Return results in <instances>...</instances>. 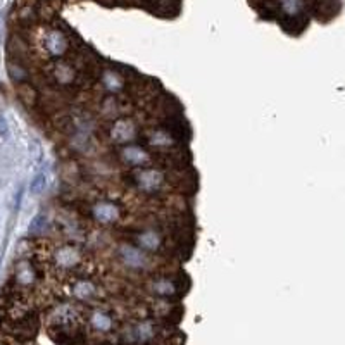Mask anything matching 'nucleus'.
I'll return each instance as SVG.
<instances>
[{"label":"nucleus","instance_id":"f257e3e1","mask_svg":"<svg viewBox=\"0 0 345 345\" xmlns=\"http://www.w3.org/2000/svg\"><path fill=\"white\" fill-rule=\"evenodd\" d=\"M126 179L130 181V185L135 188L136 192L144 193V195H159L164 190H168L169 181L168 174L163 169L147 166V168H138V169H130V173L126 174Z\"/></svg>","mask_w":345,"mask_h":345},{"label":"nucleus","instance_id":"f03ea898","mask_svg":"<svg viewBox=\"0 0 345 345\" xmlns=\"http://www.w3.org/2000/svg\"><path fill=\"white\" fill-rule=\"evenodd\" d=\"M117 262L123 268L133 273H149L155 268L154 259L145 250L136 247L135 243H119L114 249Z\"/></svg>","mask_w":345,"mask_h":345},{"label":"nucleus","instance_id":"7ed1b4c3","mask_svg":"<svg viewBox=\"0 0 345 345\" xmlns=\"http://www.w3.org/2000/svg\"><path fill=\"white\" fill-rule=\"evenodd\" d=\"M40 49L44 50V54L49 59L59 60L64 59V55L68 54L71 49V40L68 33L60 28L50 26L44 28L40 31Z\"/></svg>","mask_w":345,"mask_h":345},{"label":"nucleus","instance_id":"20e7f679","mask_svg":"<svg viewBox=\"0 0 345 345\" xmlns=\"http://www.w3.org/2000/svg\"><path fill=\"white\" fill-rule=\"evenodd\" d=\"M50 261L55 269H59V271L63 273H71L83 266L85 256H83V250L79 249L78 245L60 243L52 250Z\"/></svg>","mask_w":345,"mask_h":345},{"label":"nucleus","instance_id":"39448f33","mask_svg":"<svg viewBox=\"0 0 345 345\" xmlns=\"http://www.w3.org/2000/svg\"><path fill=\"white\" fill-rule=\"evenodd\" d=\"M138 136H140V128L133 117L121 116L117 117V119L111 121V125H109L107 128L109 141H111L112 145H117V147L136 144Z\"/></svg>","mask_w":345,"mask_h":345},{"label":"nucleus","instance_id":"423d86ee","mask_svg":"<svg viewBox=\"0 0 345 345\" xmlns=\"http://www.w3.org/2000/svg\"><path fill=\"white\" fill-rule=\"evenodd\" d=\"M90 217L100 226H114L121 221L123 207L111 198H98L90 206Z\"/></svg>","mask_w":345,"mask_h":345},{"label":"nucleus","instance_id":"0eeeda50","mask_svg":"<svg viewBox=\"0 0 345 345\" xmlns=\"http://www.w3.org/2000/svg\"><path fill=\"white\" fill-rule=\"evenodd\" d=\"M157 338V324L150 319H138L126 326L123 340L130 345H150Z\"/></svg>","mask_w":345,"mask_h":345},{"label":"nucleus","instance_id":"6e6552de","mask_svg":"<svg viewBox=\"0 0 345 345\" xmlns=\"http://www.w3.org/2000/svg\"><path fill=\"white\" fill-rule=\"evenodd\" d=\"M85 321H87L88 328L92 330L93 333L102 335V337H107V335H111L112 332H116V324H117L116 316L111 309H107V307H102V306L90 307Z\"/></svg>","mask_w":345,"mask_h":345},{"label":"nucleus","instance_id":"1a4fd4ad","mask_svg":"<svg viewBox=\"0 0 345 345\" xmlns=\"http://www.w3.org/2000/svg\"><path fill=\"white\" fill-rule=\"evenodd\" d=\"M136 247L145 250L150 256H155V254H160L166 247V237L159 228H154V226H145V228L138 230L133 235V242Z\"/></svg>","mask_w":345,"mask_h":345},{"label":"nucleus","instance_id":"9d476101","mask_svg":"<svg viewBox=\"0 0 345 345\" xmlns=\"http://www.w3.org/2000/svg\"><path fill=\"white\" fill-rule=\"evenodd\" d=\"M117 159L125 168L128 169H138V168H147L152 164V154L149 152L147 147L138 144H130L125 147H119L117 150Z\"/></svg>","mask_w":345,"mask_h":345},{"label":"nucleus","instance_id":"9b49d317","mask_svg":"<svg viewBox=\"0 0 345 345\" xmlns=\"http://www.w3.org/2000/svg\"><path fill=\"white\" fill-rule=\"evenodd\" d=\"M12 281H14V287L19 292L30 290V288H33L40 281L38 268H36L30 259H21V261L16 262V268H14Z\"/></svg>","mask_w":345,"mask_h":345},{"label":"nucleus","instance_id":"f8f14e48","mask_svg":"<svg viewBox=\"0 0 345 345\" xmlns=\"http://www.w3.org/2000/svg\"><path fill=\"white\" fill-rule=\"evenodd\" d=\"M69 295L82 304H92L100 299V287L90 278H76L69 283Z\"/></svg>","mask_w":345,"mask_h":345},{"label":"nucleus","instance_id":"ddd939ff","mask_svg":"<svg viewBox=\"0 0 345 345\" xmlns=\"http://www.w3.org/2000/svg\"><path fill=\"white\" fill-rule=\"evenodd\" d=\"M149 292L159 300H173L181 295V285L171 276H155L149 281Z\"/></svg>","mask_w":345,"mask_h":345},{"label":"nucleus","instance_id":"4468645a","mask_svg":"<svg viewBox=\"0 0 345 345\" xmlns=\"http://www.w3.org/2000/svg\"><path fill=\"white\" fill-rule=\"evenodd\" d=\"M49 74H50V79L54 82V85H57L60 88L73 87L78 79V69L66 59L55 60V63L50 66Z\"/></svg>","mask_w":345,"mask_h":345},{"label":"nucleus","instance_id":"2eb2a0df","mask_svg":"<svg viewBox=\"0 0 345 345\" xmlns=\"http://www.w3.org/2000/svg\"><path fill=\"white\" fill-rule=\"evenodd\" d=\"M100 85L109 95H117V93L125 92L126 88V76L119 71L107 68L100 73Z\"/></svg>","mask_w":345,"mask_h":345},{"label":"nucleus","instance_id":"dca6fc26","mask_svg":"<svg viewBox=\"0 0 345 345\" xmlns=\"http://www.w3.org/2000/svg\"><path fill=\"white\" fill-rule=\"evenodd\" d=\"M145 141L154 149H173L178 145L176 136L168 128H152L145 133Z\"/></svg>","mask_w":345,"mask_h":345},{"label":"nucleus","instance_id":"f3484780","mask_svg":"<svg viewBox=\"0 0 345 345\" xmlns=\"http://www.w3.org/2000/svg\"><path fill=\"white\" fill-rule=\"evenodd\" d=\"M280 2V11L288 19L300 17L306 9V0H278Z\"/></svg>","mask_w":345,"mask_h":345},{"label":"nucleus","instance_id":"a211bd4d","mask_svg":"<svg viewBox=\"0 0 345 345\" xmlns=\"http://www.w3.org/2000/svg\"><path fill=\"white\" fill-rule=\"evenodd\" d=\"M100 114L107 119L114 121L117 117H121V106L116 95H109L100 104Z\"/></svg>","mask_w":345,"mask_h":345},{"label":"nucleus","instance_id":"6ab92c4d","mask_svg":"<svg viewBox=\"0 0 345 345\" xmlns=\"http://www.w3.org/2000/svg\"><path fill=\"white\" fill-rule=\"evenodd\" d=\"M7 69H9V76L14 83H23L28 79V71L23 68L19 60H9L7 63Z\"/></svg>","mask_w":345,"mask_h":345},{"label":"nucleus","instance_id":"aec40b11","mask_svg":"<svg viewBox=\"0 0 345 345\" xmlns=\"http://www.w3.org/2000/svg\"><path fill=\"white\" fill-rule=\"evenodd\" d=\"M45 228H47V216L44 214V212H40V214H36L35 219L31 221L30 235H42Z\"/></svg>","mask_w":345,"mask_h":345},{"label":"nucleus","instance_id":"412c9836","mask_svg":"<svg viewBox=\"0 0 345 345\" xmlns=\"http://www.w3.org/2000/svg\"><path fill=\"white\" fill-rule=\"evenodd\" d=\"M45 187H47V176H45V173H38L35 178L31 179L30 192L33 193V195H40V193L45 190Z\"/></svg>","mask_w":345,"mask_h":345},{"label":"nucleus","instance_id":"4be33fe9","mask_svg":"<svg viewBox=\"0 0 345 345\" xmlns=\"http://www.w3.org/2000/svg\"><path fill=\"white\" fill-rule=\"evenodd\" d=\"M0 345H11V343H7V342H2V340H0Z\"/></svg>","mask_w":345,"mask_h":345}]
</instances>
